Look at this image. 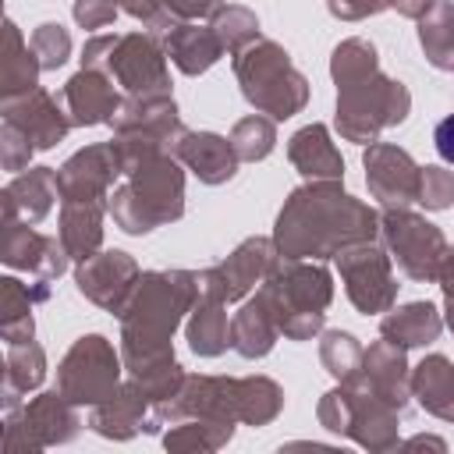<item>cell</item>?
<instances>
[{"label": "cell", "instance_id": "6da1fadb", "mask_svg": "<svg viewBox=\"0 0 454 454\" xmlns=\"http://www.w3.org/2000/svg\"><path fill=\"white\" fill-rule=\"evenodd\" d=\"M433 145H436L440 160L454 163V114H447V117L436 124V131H433Z\"/></svg>", "mask_w": 454, "mask_h": 454}]
</instances>
